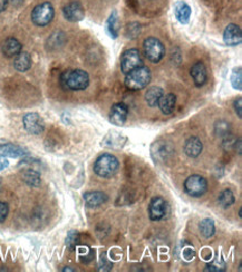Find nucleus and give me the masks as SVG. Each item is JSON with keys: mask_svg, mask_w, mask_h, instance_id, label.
Masks as SVG:
<instances>
[{"mask_svg": "<svg viewBox=\"0 0 242 272\" xmlns=\"http://www.w3.org/2000/svg\"><path fill=\"white\" fill-rule=\"evenodd\" d=\"M223 41L228 46H238L242 41L241 28L235 23H230L223 32Z\"/></svg>", "mask_w": 242, "mask_h": 272, "instance_id": "f8f14e48", "label": "nucleus"}, {"mask_svg": "<svg viewBox=\"0 0 242 272\" xmlns=\"http://www.w3.org/2000/svg\"><path fill=\"white\" fill-rule=\"evenodd\" d=\"M60 81L64 90L84 91L90 85V76L82 69L66 70L61 75Z\"/></svg>", "mask_w": 242, "mask_h": 272, "instance_id": "f257e3e1", "label": "nucleus"}, {"mask_svg": "<svg viewBox=\"0 0 242 272\" xmlns=\"http://www.w3.org/2000/svg\"><path fill=\"white\" fill-rule=\"evenodd\" d=\"M119 15H117V11L114 10L113 13L111 14L107 21H106V32L109 33L110 36L113 39H116L117 36H119Z\"/></svg>", "mask_w": 242, "mask_h": 272, "instance_id": "5701e85b", "label": "nucleus"}, {"mask_svg": "<svg viewBox=\"0 0 242 272\" xmlns=\"http://www.w3.org/2000/svg\"><path fill=\"white\" fill-rule=\"evenodd\" d=\"M174 8V16L175 18L181 22L182 25H186L190 21V17H191V7L189 6L185 2H182V0H179L176 2L173 6Z\"/></svg>", "mask_w": 242, "mask_h": 272, "instance_id": "f3484780", "label": "nucleus"}, {"mask_svg": "<svg viewBox=\"0 0 242 272\" xmlns=\"http://www.w3.org/2000/svg\"><path fill=\"white\" fill-rule=\"evenodd\" d=\"M143 66V61L137 48L125 50L121 56V69L124 75L131 73L138 67Z\"/></svg>", "mask_w": 242, "mask_h": 272, "instance_id": "0eeeda50", "label": "nucleus"}, {"mask_svg": "<svg viewBox=\"0 0 242 272\" xmlns=\"http://www.w3.org/2000/svg\"><path fill=\"white\" fill-rule=\"evenodd\" d=\"M231 85L235 91H241L242 90V72L241 67L234 68L232 75H231Z\"/></svg>", "mask_w": 242, "mask_h": 272, "instance_id": "bb28decb", "label": "nucleus"}, {"mask_svg": "<svg viewBox=\"0 0 242 272\" xmlns=\"http://www.w3.org/2000/svg\"><path fill=\"white\" fill-rule=\"evenodd\" d=\"M203 144L201 140L197 136H191L184 143V153L191 158H196L202 153Z\"/></svg>", "mask_w": 242, "mask_h": 272, "instance_id": "dca6fc26", "label": "nucleus"}, {"mask_svg": "<svg viewBox=\"0 0 242 272\" xmlns=\"http://www.w3.org/2000/svg\"><path fill=\"white\" fill-rule=\"evenodd\" d=\"M83 198H84L86 205L90 206V208H97V206H101L104 203L107 202L109 200L107 194L102 191H88L84 193Z\"/></svg>", "mask_w": 242, "mask_h": 272, "instance_id": "2eb2a0df", "label": "nucleus"}, {"mask_svg": "<svg viewBox=\"0 0 242 272\" xmlns=\"http://www.w3.org/2000/svg\"><path fill=\"white\" fill-rule=\"evenodd\" d=\"M234 111L237 115L241 118L242 117V98L238 97V99L234 100Z\"/></svg>", "mask_w": 242, "mask_h": 272, "instance_id": "473e14b6", "label": "nucleus"}, {"mask_svg": "<svg viewBox=\"0 0 242 272\" xmlns=\"http://www.w3.org/2000/svg\"><path fill=\"white\" fill-rule=\"evenodd\" d=\"M8 165H9L8 159L4 156H0V172L6 168H8Z\"/></svg>", "mask_w": 242, "mask_h": 272, "instance_id": "72a5a7b5", "label": "nucleus"}, {"mask_svg": "<svg viewBox=\"0 0 242 272\" xmlns=\"http://www.w3.org/2000/svg\"><path fill=\"white\" fill-rule=\"evenodd\" d=\"M168 204L162 197H154L149 205V216L152 221H160L167 214Z\"/></svg>", "mask_w": 242, "mask_h": 272, "instance_id": "9d476101", "label": "nucleus"}, {"mask_svg": "<svg viewBox=\"0 0 242 272\" xmlns=\"http://www.w3.org/2000/svg\"><path fill=\"white\" fill-rule=\"evenodd\" d=\"M9 213V206L7 203L0 202V223L4 222L6 220Z\"/></svg>", "mask_w": 242, "mask_h": 272, "instance_id": "7c9ffc66", "label": "nucleus"}, {"mask_svg": "<svg viewBox=\"0 0 242 272\" xmlns=\"http://www.w3.org/2000/svg\"><path fill=\"white\" fill-rule=\"evenodd\" d=\"M120 163L114 155L105 153L101 156H98L97 159L94 163V172L98 176L104 177V179H109V177L114 176L117 171H119Z\"/></svg>", "mask_w": 242, "mask_h": 272, "instance_id": "7ed1b4c3", "label": "nucleus"}, {"mask_svg": "<svg viewBox=\"0 0 242 272\" xmlns=\"http://www.w3.org/2000/svg\"><path fill=\"white\" fill-rule=\"evenodd\" d=\"M55 16V10L52 5L48 2L41 3L37 5L32 11V21L34 22V25L44 27L49 25L51 20L54 19Z\"/></svg>", "mask_w": 242, "mask_h": 272, "instance_id": "20e7f679", "label": "nucleus"}, {"mask_svg": "<svg viewBox=\"0 0 242 272\" xmlns=\"http://www.w3.org/2000/svg\"><path fill=\"white\" fill-rule=\"evenodd\" d=\"M175 105H176V96L172 93H169V94H164V95L161 97L157 107H160L163 114L170 115L174 112Z\"/></svg>", "mask_w": 242, "mask_h": 272, "instance_id": "6ab92c4d", "label": "nucleus"}, {"mask_svg": "<svg viewBox=\"0 0 242 272\" xmlns=\"http://www.w3.org/2000/svg\"><path fill=\"white\" fill-rule=\"evenodd\" d=\"M152 78V74L149 67L146 66H141L138 67L137 69L132 70L131 73L126 74L125 80H124V84L128 88V90L132 91H140L143 90L147 85L150 84Z\"/></svg>", "mask_w": 242, "mask_h": 272, "instance_id": "f03ea898", "label": "nucleus"}, {"mask_svg": "<svg viewBox=\"0 0 242 272\" xmlns=\"http://www.w3.org/2000/svg\"><path fill=\"white\" fill-rule=\"evenodd\" d=\"M9 2L13 5H15V6H19L20 4L23 3V0H9Z\"/></svg>", "mask_w": 242, "mask_h": 272, "instance_id": "e433bc0d", "label": "nucleus"}, {"mask_svg": "<svg viewBox=\"0 0 242 272\" xmlns=\"http://www.w3.org/2000/svg\"><path fill=\"white\" fill-rule=\"evenodd\" d=\"M226 262L223 261L222 259H218L216 261H212L206 265L204 271H210V272H223L226 271Z\"/></svg>", "mask_w": 242, "mask_h": 272, "instance_id": "cd10ccee", "label": "nucleus"}, {"mask_svg": "<svg viewBox=\"0 0 242 272\" xmlns=\"http://www.w3.org/2000/svg\"><path fill=\"white\" fill-rule=\"evenodd\" d=\"M128 115V108L124 103H116L112 106L110 112V122L116 126L125 124Z\"/></svg>", "mask_w": 242, "mask_h": 272, "instance_id": "9b49d317", "label": "nucleus"}, {"mask_svg": "<svg viewBox=\"0 0 242 272\" xmlns=\"http://www.w3.org/2000/svg\"><path fill=\"white\" fill-rule=\"evenodd\" d=\"M199 230L205 239H210L211 236H213L216 233L214 221L209 217L203 219V220L199 224Z\"/></svg>", "mask_w": 242, "mask_h": 272, "instance_id": "b1692460", "label": "nucleus"}, {"mask_svg": "<svg viewBox=\"0 0 242 272\" xmlns=\"http://www.w3.org/2000/svg\"><path fill=\"white\" fill-rule=\"evenodd\" d=\"M28 155V152L23 147L14 143H2L0 144V156L18 158Z\"/></svg>", "mask_w": 242, "mask_h": 272, "instance_id": "ddd939ff", "label": "nucleus"}, {"mask_svg": "<svg viewBox=\"0 0 242 272\" xmlns=\"http://www.w3.org/2000/svg\"><path fill=\"white\" fill-rule=\"evenodd\" d=\"M135 29H137V33H135V34H132V33H129L128 35H129V36L128 37H131V38H134V37H137V35L140 33V25H139V23H137V27H135ZM127 31H132V32H134V27H133V23H132V25L131 26H128V28H127Z\"/></svg>", "mask_w": 242, "mask_h": 272, "instance_id": "f704fd0d", "label": "nucleus"}, {"mask_svg": "<svg viewBox=\"0 0 242 272\" xmlns=\"http://www.w3.org/2000/svg\"><path fill=\"white\" fill-rule=\"evenodd\" d=\"M21 177L23 182L26 183L27 185L32 187H37L40 185V173L36 170L33 169H26L25 171H22Z\"/></svg>", "mask_w": 242, "mask_h": 272, "instance_id": "4be33fe9", "label": "nucleus"}, {"mask_svg": "<svg viewBox=\"0 0 242 272\" xmlns=\"http://www.w3.org/2000/svg\"><path fill=\"white\" fill-rule=\"evenodd\" d=\"M63 15L68 21H80L85 17V9L79 2H70L64 6Z\"/></svg>", "mask_w": 242, "mask_h": 272, "instance_id": "1a4fd4ad", "label": "nucleus"}, {"mask_svg": "<svg viewBox=\"0 0 242 272\" xmlns=\"http://www.w3.org/2000/svg\"><path fill=\"white\" fill-rule=\"evenodd\" d=\"M79 234L77 231H69L66 238V246L69 250H75L78 244Z\"/></svg>", "mask_w": 242, "mask_h": 272, "instance_id": "c85d7f7f", "label": "nucleus"}, {"mask_svg": "<svg viewBox=\"0 0 242 272\" xmlns=\"http://www.w3.org/2000/svg\"><path fill=\"white\" fill-rule=\"evenodd\" d=\"M191 77L197 87L203 86L208 80V72L202 62H197L191 68Z\"/></svg>", "mask_w": 242, "mask_h": 272, "instance_id": "4468645a", "label": "nucleus"}, {"mask_svg": "<svg viewBox=\"0 0 242 272\" xmlns=\"http://www.w3.org/2000/svg\"><path fill=\"white\" fill-rule=\"evenodd\" d=\"M143 48L146 58L152 63H160L165 55V48L160 39L149 37L144 40Z\"/></svg>", "mask_w": 242, "mask_h": 272, "instance_id": "423d86ee", "label": "nucleus"}, {"mask_svg": "<svg viewBox=\"0 0 242 272\" xmlns=\"http://www.w3.org/2000/svg\"><path fill=\"white\" fill-rule=\"evenodd\" d=\"M218 201H219V204L222 206L223 209H228L230 208V206H232L235 202L234 193L230 190V188H226V190H223L219 194Z\"/></svg>", "mask_w": 242, "mask_h": 272, "instance_id": "393cba45", "label": "nucleus"}, {"mask_svg": "<svg viewBox=\"0 0 242 272\" xmlns=\"http://www.w3.org/2000/svg\"><path fill=\"white\" fill-rule=\"evenodd\" d=\"M214 132L218 136L224 138V136H227L231 133V125H230V123H228L226 121H219V122L216 123Z\"/></svg>", "mask_w": 242, "mask_h": 272, "instance_id": "a878e982", "label": "nucleus"}, {"mask_svg": "<svg viewBox=\"0 0 242 272\" xmlns=\"http://www.w3.org/2000/svg\"><path fill=\"white\" fill-rule=\"evenodd\" d=\"M163 95H164V92L162 88L154 86V87L149 88L147 92L145 93V100L150 107H157L158 102H160V99Z\"/></svg>", "mask_w": 242, "mask_h": 272, "instance_id": "412c9836", "label": "nucleus"}, {"mask_svg": "<svg viewBox=\"0 0 242 272\" xmlns=\"http://www.w3.org/2000/svg\"><path fill=\"white\" fill-rule=\"evenodd\" d=\"M196 256V251H194L192 248H185L183 250V258H184L186 261H191V260Z\"/></svg>", "mask_w": 242, "mask_h": 272, "instance_id": "2f4dec72", "label": "nucleus"}, {"mask_svg": "<svg viewBox=\"0 0 242 272\" xmlns=\"http://www.w3.org/2000/svg\"><path fill=\"white\" fill-rule=\"evenodd\" d=\"M237 141H238V140L235 139L234 136H232L231 133H230L229 135L224 136V140H223L222 145H223L224 149L229 151V150H231V149H234L235 144H237Z\"/></svg>", "mask_w": 242, "mask_h": 272, "instance_id": "c756f323", "label": "nucleus"}, {"mask_svg": "<svg viewBox=\"0 0 242 272\" xmlns=\"http://www.w3.org/2000/svg\"><path fill=\"white\" fill-rule=\"evenodd\" d=\"M21 49H22V46L20 44V41L14 37L7 38L2 45L3 54L8 58L16 57L21 51Z\"/></svg>", "mask_w": 242, "mask_h": 272, "instance_id": "a211bd4d", "label": "nucleus"}, {"mask_svg": "<svg viewBox=\"0 0 242 272\" xmlns=\"http://www.w3.org/2000/svg\"><path fill=\"white\" fill-rule=\"evenodd\" d=\"M9 0H0V13H3V11L7 8Z\"/></svg>", "mask_w": 242, "mask_h": 272, "instance_id": "c9c22d12", "label": "nucleus"}, {"mask_svg": "<svg viewBox=\"0 0 242 272\" xmlns=\"http://www.w3.org/2000/svg\"><path fill=\"white\" fill-rule=\"evenodd\" d=\"M23 127L29 134L39 135L45 131V122L37 113H28L22 118Z\"/></svg>", "mask_w": 242, "mask_h": 272, "instance_id": "6e6552de", "label": "nucleus"}, {"mask_svg": "<svg viewBox=\"0 0 242 272\" xmlns=\"http://www.w3.org/2000/svg\"><path fill=\"white\" fill-rule=\"evenodd\" d=\"M14 67L17 72H27V70L32 67V57L26 51H20L18 55L16 56L14 62Z\"/></svg>", "mask_w": 242, "mask_h": 272, "instance_id": "aec40b11", "label": "nucleus"}, {"mask_svg": "<svg viewBox=\"0 0 242 272\" xmlns=\"http://www.w3.org/2000/svg\"><path fill=\"white\" fill-rule=\"evenodd\" d=\"M63 271H74V270L73 269H69L68 267H66L65 269H63Z\"/></svg>", "mask_w": 242, "mask_h": 272, "instance_id": "4c0bfd02", "label": "nucleus"}, {"mask_svg": "<svg viewBox=\"0 0 242 272\" xmlns=\"http://www.w3.org/2000/svg\"><path fill=\"white\" fill-rule=\"evenodd\" d=\"M184 191L192 198H201L208 191V181L201 175H190L184 182Z\"/></svg>", "mask_w": 242, "mask_h": 272, "instance_id": "39448f33", "label": "nucleus"}]
</instances>
